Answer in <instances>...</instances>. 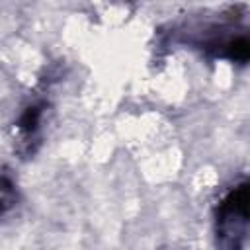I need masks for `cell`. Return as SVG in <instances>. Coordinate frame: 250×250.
<instances>
[{
  "mask_svg": "<svg viewBox=\"0 0 250 250\" xmlns=\"http://www.w3.org/2000/svg\"><path fill=\"white\" fill-rule=\"evenodd\" d=\"M250 189L248 182L236 184L217 205L215 232L217 242L225 248H240L248 232Z\"/></svg>",
  "mask_w": 250,
  "mask_h": 250,
  "instance_id": "1",
  "label": "cell"
},
{
  "mask_svg": "<svg viewBox=\"0 0 250 250\" xmlns=\"http://www.w3.org/2000/svg\"><path fill=\"white\" fill-rule=\"evenodd\" d=\"M18 188L8 176H0V219L6 217L18 203Z\"/></svg>",
  "mask_w": 250,
  "mask_h": 250,
  "instance_id": "3",
  "label": "cell"
},
{
  "mask_svg": "<svg viewBox=\"0 0 250 250\" xmlns=\"http://www.w3.org/2000/svg\"><path fill=\"white\" fill-rule=\"evenodd\" d=\"M41 117H43V105L41 104H31L21 111V115L16 123L18 139L25 146V152H29V150L33 152L31 143L37 141V133H39V127H41Z\"/></svg>",
  "mask_w": 250,
  "mask_h": 250,
  "instance_id": "2",
  "label": "cell"
},
{
  "mask_svg": "<svg viewBox=\"0 0 250 250\" xmlns=\"http://www.w3.org/2000/svg\"><path fill=\"white\" fill-rule=\"evenodd\" d=\"M115 2H121V4H125V2H131V0H115Z\"/></svg>",
  "mask_w": 250,
  "mask_h": 250,
  "instance_id": "4",
  "label": "cell"
}]
</instances>
